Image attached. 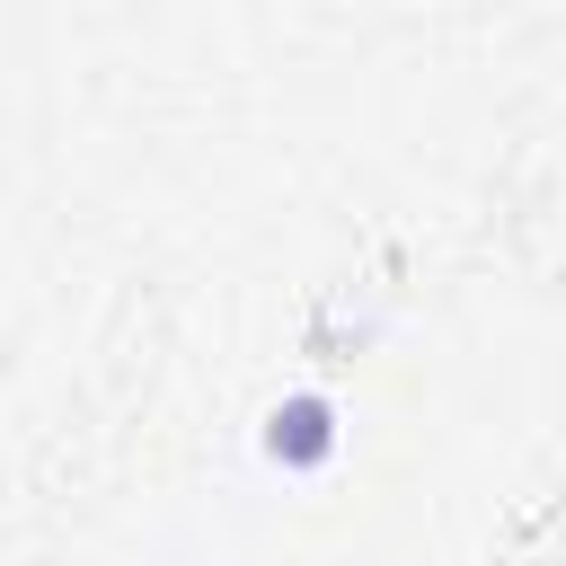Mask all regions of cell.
Instances as JSON below:
<instances>
[{"instance_id":"6da1fadb","label":"cell","mask_w":566,"mask_h":566,"mask_svg":"<svg viewBox=\"0 0 566 566\" xmlns=\"http://www.w3.org/2000/svg\"><path fill=\"white\" fill-rule=\"evenodd\" d=\"M265 451L292 460V469H318V460L336 451V407H327V398H283V407L265 416Z\"/></svg>"}]
</instances>
